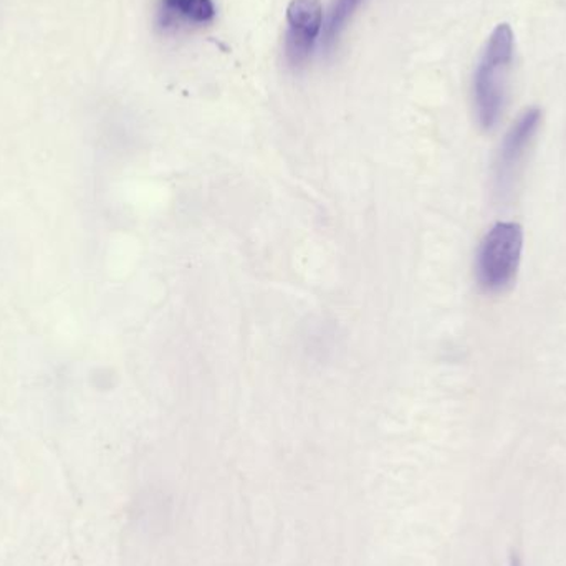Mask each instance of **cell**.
<instances>
[{
	"label": "cell",
	"mask_w": 566,
	"mask_h": 566,
	"mask_svg": "<svg viewBox=\"0 0 566 566\" xmlns=\"http://www.w3.org/2000/svg\"><path fill=\"white\" fill-rule=\"evenodd\" d=\"M216 17L212 0H161L159 6V25L169 29L178 23L205 25Z\"/></svg>",
	"instance_id": "obj_5"
},
{
	"label": "cell",
	"mask_w": 566,
	"mask_h": 566,
	"mask_svg": "<svg viewBox=\"0 0 566 566\" xmlns=\"http://www.w3.org/2000/svg\"><path fill=\"white\" fill-rule=\"evenodd\" d=\"M515 35L509 23L492 30L474 73V106L479 125L497 126L505 105L509 70L514 60Z\"/></svg>",
	"instance_id": "obj_1"
},
{
	"label": "cell",
	"mask_w": 566,
	"mask_h": 566,
	"mask_svg": "<svg viewBox=\"0 0 566 566\" xmlns=\"http://www.w3.org/2000/svg\"><path fill=\"white\" fill-rule=\"evenodd\" d=\"M323 7L319 0H292L286 9L289 30L285 36V56L292 65L305 62L322 30Z\"/></svg>",
	"instance_id": "obj_4"
},
{
	"label": "cell",
	"mask_w": 566,
	"mask_h": 566,
	"mask_svg": "<svg viewBox=\"0 0 566 566\" xmlns=\"http://www.w3.org/2000/svg\"><path fill=\"white\" fill-rule=\"evenodd\" d=\"M361 2L363 0H335L329 10L328 20H326L325 32H323V45L326 50H332L333 45L338 42L339 35Z\"/></svg>",
	"instance_id": "obj_6"
},
{
	"label": "cell",
	"mask_w": 566,
	"mask_h": 566,
	"mask_svg": "<svg viewBox=\"0 0 566 566\" xmlns=\"http://www.w3.org/2000/svg\"><path fill=\"white\" fill-rule=\"evenodd\" d=\"M511 566H524V565H522L521 557H518L517 554L511 555Z\"/></svg>",
	"instance_id": "obj_7"
},
{
	"label": "cell",
	"mask_w": 566,
	"mask_h": 566,
	"mask_svg": "<svg viewBox=\"0 0 566 566\" xmlns=\"http://www.w3.org/2000/svg\"><path fill=\"white\" fill-rule=\"evenodd\" d=\"M542 123V109L537 106L525 109L514 125L509 129L499 149L497 161H495V181L501 191L511 188L518 166L524 161L527 149L531 148L535 135Z\"/></svg>",
	"instance_id": "obj_3"
},
{
	"label": "cell",
	"mask_w": 566,
	"mask_h": 566,
	"mask_svg": "<svg viewBox=\"0 0 566 566\" xmlns=\"http://www.w3.org/2000/svg\"><path fill=\"white\" fill-rule=\"evenodd\" d=\"M524 251V229L517 222H497L482 239L475 259L478 282L485 292L507 289L517 277Z\"/></svg>",
	"instance_id": "obj_2"
}]
</instances>
